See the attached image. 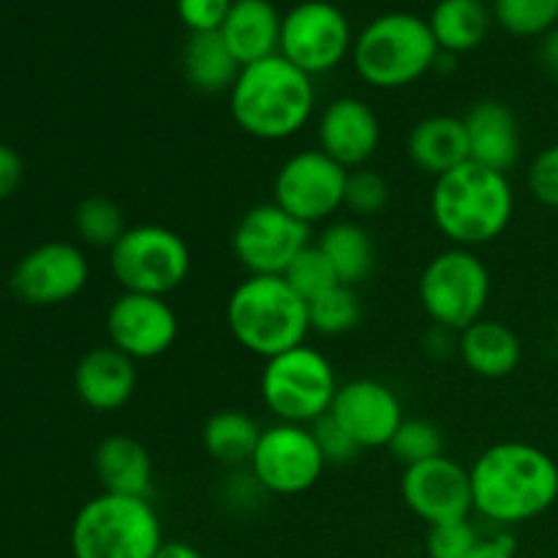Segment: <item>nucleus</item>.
Masks as SVG:
<instances>
[{"label": "nucleus", "mask_w": 558, "mask_h": 558, "mask_svg": "<svg viewBox=\"0 0 558 558\" xmlns=\"http://www.w3.org/2000/svg\"><path fill=\"white\" fill-rule=\"evenodd\" d=\"M466 558H518V543L512 534L499 532L483 537L477 543V548L472 550Z\"/></svg>", "instance_id": "ea45409f"}, {"label": "nucleus", "mask_w": 558, "mask_h": 558, "mask_svg": "<svg viewBox=\"0 0 558 558\" xmlns=\"http://www.w3.org/2000/svg\"><path fill=\"white\" fill-rule=\"evenodd\" d=\"M227 327L245 352L262 360L303 347L308 303L281 276H248L227 300Z\"/></svg>", "instance_id": "20e7f679"}, {"label": "nucleus", "mask_w": 558, "mask_h": 558, "mask_svg": "<svg viewBox=\"0 0 558 558\" xmlns=\"http://www.w3.org/2000/svg\"><path fill=\"white\" fill-rule=\"evenodd\" d=\"M234 0H178V16L189 33L221 31Z\"/></svg>", "instance_id": "4c0bfd02"}, {"label": "nucleus", "mask_w": 558, "mask_h": 558, "mask_svg": "<svg viewBox=\"0 0 558 558\" xmlns=\"http://www.w3.org/2000/svg\"><path fill=\"white\" fill-rule=\"evenodd\" d=\"M439 54L428 20L409 11H390L371 20L354 36L352 65L365 85L398 90L434 71Z\"/></svg>", "instance_id": "39448f33"}, {"label": "nucleus", "mask_w": 558, "mask_h": 558, "mask_svg": "<svg viewBox=\"0 0 558 558\" xmlns=\"http://www.w3.org/2000/svg\"><path fill=\"white\" fill-rule=\"evenodd\" d=\"M387 450L407 469L414 466V463L430 461L436 456H445V436H441L439 425L430 423V420L407 417L401 423V428L396 430L390 445H387Z\"/></svg>", "instance_id": "2f4dec72"}, {"label": "nucleus", "mask_w": 558, "mask_h": 558, "mask_svg": "<svg viewBox=\"0 0 558 558\" xmlns=\"http://www.w3.org/2000/svg\"><path fill=\"white\" fill-rule=\"evenodd\" d=\"M109 272L123 292L169 298L191 272V248L174 229L136 223L109 248Z\"/></svg>", "instance_id": "6e6552de"}, {"label": "nucleus", "mask_w": 558, "mask_h": 558, "mask_svg": "<svg viewBox=\"0 0 558 558\" xmlns=\"http://www.w3.org/2000/svg\"><path fill=\"white\" fill-rule=\"evenodd\" d=\"M349 169L332 161L319 147H308L278 167L272 180V202L305 227L330 221L343 207Z\"/></svg>", "instance_id": "9b49d317"}, {"label": "nucleus", "mask_w": 558, "mask_h": 558, "mask_svg": "<svg viewBox=\"0 0 558 558\" xmlns=\"http://www.w3.org/2000/svg\"><path fill=\"white\" fill-rule=\"evenodd\" d=\"M417 292L430 325L463 332L485 316L490 270L472 248L452 245L425 265Z\"/></svg>", "instance_id": "1a4fd4ad"}, {"label": "nucleus", "mask_w": 558, "mask_h": 558, "mask_svg": "<svg viewBox=\"0 0 558 558\" xmlns=\"http://www.w3.org/2000/svg\"><path fill=\"white\" fill-rule=\"evenodd\" d=\"M494 11L485 0H439L428 16L436 44L447 54H463L485 41Z\"/></svg>", "instance_id": "a878e982"}, {"label": "nucleus", "mask_w": 558, "mask_h": 558, "mask_svg": "<svg viewBox=\"0 0 558 558\" xmlns=\"http://www.w3.org/2000/svg\"><path fill=\"white\" fill-rule=\"evenodd\" d=\"M180 69H183L185 82L194 90L216 96V93H229L238 82L240 69L238 58L221 33H189L183 44V54H180Z\"/></svg>", "instance_id": "393cba45"}, {"label": "nucleus", "mask_w": 558, "mask_h": 558, "mask_svg": "<svg viewBox=\"0 0 558 558\" xmlns=\"http://www.w3.org/2000/svg\"><path fill=\"white\" fill-rule=\"evenodd\" d=\"M515 213V191L507 174L466 161L441 174L430 189V218L458 248H480L507 232Z\"/></svg>", "instance_id": "7ed1b4c3"}, {"label": "nucleus", "mask_w": 558, "mask_h": 558, "mask_svg": "<svg viewBox=\"0 0 558 558\" xmlns=\"http://www.w3.org/2000/svg\"><path fill=\"white\" fill-rule=\"evenodd\" d=\"M311 430H314L316 441H319V450H322V456H325L327 466H330V463H336V466L352 463L354 458L363 452L360 450L357 441H354L352 436H349L347 430H343L341 425L330 417V414H325L322 420H316V423L311 425Z\"/></svg>", "instance_id": "e433bc0d"}, {"label": "nucleus", "mask_w": 558, "mask_h": 558, "mask_svg": "<svg viewBox=\"0 0 558 558\" xmlns=\"http://www.w3.org/2000/svg\"><path fill=\"white\" fill-rule=\"evenodd\" d=\"M90 281V262L74 243L52 240L27 251L14 265L9 287L16 300L36 308L63 305L74 300Z\"/></svg>", "instance_id": "4468645a"}, {"label": "nucleus", "mask_w": 558, "mask_h": 558, "mask_svg": "<svg viewBox=\"0 0 558 558\" xmlns=\"http://www.w3.org/2000/svg\"><path fill=\"white\" fill-rule=\"evenodd\" d=\"M314 76L283 54L243 65L229 90V112L238 129L262 142H283L300 134L314 118Z\"/></svg>", "instance_id": "f03ea898"}, {"label": "nucleus", "mask_w": 558, "mask_h": 558, "mask_svg": "<svg viewBox=\"0 0 558 558\" xmlns=\"http://www.w3.org/2000/svg\"><path fill=\"white\" fill-rule=\"evenodd\" d=\"M136 363L114 347H96L82 354L74 368V390L93 412H118L136 392Z\"/></svg>", "instance_id": "aec40b11"}, {"label": "nucleus", "mask_w": 558, "mask_h": 558, "mask_svg": "<svg viewBox=\"0 0 558 558\" xmlns=\"http://www.w3.org/2000/svg\"><path fill=\"white\" fill-rule=\"evenodd\" d=\"M22 174H25V163H22L20 153L0 142V202L16 194Z\"/></svg>", "instance_id": "58836bf2"}, {"label": "nucleus", "mask_w": 558, "mask_h": 558, "mask_svg": "<svg viewBox=\"0 0 558 558\" xmlns=\"http://www.w3.org/2000/svg\"><path fill=\"white\" fill-rule=\"evenodd\" d=\"M463 125L469 136V161L501 174H510V169L518 167L523 134L512 107L496 98H483L463 114Z\"/></svg>", "instance_id": "6ab92c4d"}, {"label": "nucleus", "mask_w": 558, "mask_h": 558, "mask_svg": "<svg viewBox=\"0 0 558 558\" xmlns=\"http://www.w3.org/2000/svg\"><path fill=\"white\" fill-rule=\"evenodd\" d=\"M390 183L381 172L371 167L352 169L347 178V196H343V207L360 218L379 216L387 205H390Z\"/></svg>", "instance_id": "72a5a7b5"}, {"label": "nucleus", "mask_w": 558, "mask_h": 558, "mask_svg": "<svg viewBox=\"0 0 558 558\" xmlns=\"http://www.w3.org/2000/svg\"><path fill=\"white\" fill-rule=\"evenodd\" d=\"M539 60L550 74L558 76V25L539 38Z\"/></svg>", "instance_id": "a19ab883"}, {"label": "nucleus", "mask_w": 558, "mask_h": 558, "mask_svg": "<svg viewBox=\"0 0 558 558\" xmlns=\"http://www.w3.org/2000/svg\"><path fill=\"white\" fill-rule=\"evenodd\" d=\"M338 278L347 287H357L374 272L376 245L368 229L357 221H330L316 240Z\"/></svg>", "instance_id": "bb28decb"}, {"label": "nucleus", "mask_w": 558, "mask_h": 558, "mask_svg": "<svg viewBox=\"0 0 558 558\" xmlns=\"http://www.w3.org/2000/svg\"><path fill=\"white\" fill-rule=\"evenodd\" d=\"M407 156L420 172L430 178L452 172L469 161V136L463 118L456 114H428L409 131Z\"/></svg>", "instance_id": "b1692460"}, {"label": "nucleus", "mask_w": 558, "mask_h": 558, "mask_svg": "<svg viewBox=\"0 0 558 558\" xmlns=\"http://www.w3.org/2000/svg\"><path fill=\"white\" fill-rule=\"evenodd\" d=\"M109 347L123 352L134 363L156 360L174 347L180 332L178 314L167 298L120 292L107 311Z\"/></svg>", "instance_id": "2eb2a0df"}, {"label": "nucleus", "mask_w": 558, "mask_h": 558, "mask_svg": "<svg viewBox=\"0 0 558 558\" xmlns=\"http://www.w3.org/2000/svg\"><path fill=\"white\" fill-rule=\"evenodd\" d=\"M248 469L265 494L300 496L319 483L327 461L311 425L276 423L262 430Z\"/></svg>", "instance_id": "f8f14e48"}, {"label": "nucleus", "mask_w": 558, "mask_h": 558, "mask_svg": "<svg viewBox=\"0 0 558 558\" xmlns=\"http://www.w3.org/2000/svg\"><path fill=\"white\" fill-rule=\"evenodd\" d=\"M319 150L343 169H360L376 156L381 142V123L368 101L357 96L332 98L316 120Z\"/></svg>", "instance_id": "a211bd4d"}, {"label": "nucleus", "mask_w": 558, "mask_h": 558, "mask_svg": "<svg viewBox=\"0 0 558 558\" xmlns=\"http://www.w3.org/2000/svg\"><path fill=\"white\" fill-rule=\"evenodd\" d=\"M352 25L336 3L303 0L283 14L278 54L308 76L338 69L352 54Z\"/></svg>", "instance_id": "9d476101"}, {"label": "nucleus", "mask_w": 558, "mask_h": 558, "mask_svg": "<svg viewBox=\"0 0 558 558\" xmlns=\"http://www.w3.org/2000/svg\"><path fill=\"white\" fill-rule=\"evenodd\" d=\"M311 245V227L276 202L248 207L232 229V254L248 276H283L294 256Z\"/></svg>", "instance_id": "ddd939ff"}, {"label": "nucleus", "mask_w": 558, "mask_h": 558, "mask_svg": "<svg viewBox=\"0 0 558 558\" xmlns=\"http://www.w3.org/2000/svg\"><path fill=\"white\" fill-rule=\"evenodd\" d=\"M526 189L539 205L558 210V145H548L526 169Z\"/></svg>", "instance_id": "c9c22d12"}, {"label": "nucleus", "mask_w": 558, "mask_h": 558, "mask_svg": "<svg viewBox=\"0 0 558 558\" xmlns=\"http://www.w3.org/2000/svg\"><path fill=\"white\" fill-rule=\"evenodd\" d=\"M480 532L472 523V518H461V521H447L428 526V537H425V550L428 558H466L477 548Z\"/></svg>", "instance_id": "f704fd0d"}, {"label": "nucleus", "mask_w": 558, "mask_h": 558, "mask_svg": "<svg viewBox=\"0 0 558 558\" xmlns=\"http://www.w3.org/2000/svg\"><path fill=\"white\" fill-rule=\"evenodd\" d=\"M153 558H205L194 545L183 543V539H163V545L158 548V554Z\"/></svg>", "instance_id": "79ce46f5"}, {"label": "nucleus", "mask_w": 558, "mask_h": 558, "mask_svg": "<svg viewBox=\"0 0 558 558\" xmlns=\"http://www.w3.org/2000/svg\"><path fill=\"white\" fill-rule=\"evenodd\" d=\"M74 232L90 248H112L125 232H129V221H125L123 207L109 196H87L76 205L74 210Z\"/></svg>", "instance_id": "c85d7f7f"}, {"label": "nucleus", "mask_w": 558, "mask_h": 558, "mask_svg": "<svg viewBox=\"0 0 558 558\" xmlns=\"http://www.w3.org/2000/svg\"><path fill=\"white\" fill-rule=\"evenodd\" d=\"M281 278H287L289 287H292L294 292L305 300V303L314 298H319L322 292H327V289H332L341 283L336 267L330 265V259L325 256V251H322L316 243H311L308 248L300 251V254L294 256L292 265H289V270L283 272Z\"/></svg>", "instance_id": "473e14b6"}, {"label": "nucleus", "mask_w": 558, "mask_h": 558, "mask_svg": "<svg viewBox=\"0 0 558 558\" xmlns=\"http://www.w3.org/2000/svg\"><path fill=\"white\" fill-rule=\"evenodd\" d=\"M163 545L161 518L150 499L98 494L71 523L74 558H153Z\"/></svg>", "instance_id": "423d86ee"}, {"label": "nucleus", "mask_w": 558, "mask_h": 558, "mask_svg": "<svg viewBox=\"0 0 558 558\" xmlns=\"http://www.w3.org/2000/svg\"><path fill=\"white\" fill-rule=\"evenodd\" d=\"M93 472L104 494L150 499L153 458L134 436L112 434L98 441L93 452Z\"/></svg>", "instance_id": "412c9836"}, {"label": "nucleus", "mask_w": 558, "mask_h": 558, "mask_svg": "<svg viewBox=\"0 0 558 558\" xmlns=\"http://www.w3.org/2000/svg\"><path fill=\"white\" fill-rule=\"evenodd\" d=\"M338 387L330 357L305 343L265 360L259 374L262 403L276 423L314 425L330 414Z\"/></svg>", "instance_id": "0eeeda50"}, {"label": "nucleus", "mask_w": 558, "mask_h": 558, "mask_svg": "<svg viewBox=\"0 0 558 558\" xmlns=\"http://www.w3.org/2000/svg\"><path fill=\"white\" fill-rule=\"evenodd\" d=\"M281 22L270 0H234L221 25V38L240 65L259 63L281 49Z\"/></svg>", "instance_id": "4be33fe9"}, {"label": "nucleus", "mask_w": 558, "mask_h": 558, "mask_svg": "<svg viewBox=\"0 0 558 558\" xmlns=\"http://www.w3.org/2000/svg\"><path fill=\"white\" fill-rule=\"evenodd\" d=\"M490 11L518 38H543L558 25V0H490Z\"/></svg>", "instance_id": "7c9ffc66"}, {"label": "nucleus", "mask_w": 558, "mask_h": 558, "mask_svg": "<svg viewBox=\"0 0 558 558\" xmlns=\"http://www.w3.org/2000/svg\"><path fill=\"white\" fill-rule=\"evenodd\" d=\"M474 512L496 526L545 515L558 501V463L529 441H496L469 466Z\"/></svg>", "instance_id": "f257e3e1"}, {"label": "nucleus", "mask_w": 558, "mask_h": 558, "mask_svg": "<svg viewBox=\"0 0 558 558\" xmlns=\"http://www.w3.org/2000/svg\"><path fill=\"white\" fill-rule=\"evenodd\" d=\"M259 423L243 409H221L202 428V447L221 466H248L262 436Z\"/></svg>", "instance_id": "cd10ccee"}, {"label": "nucleus", "mask_w": 558, "mask_h": 558, "mask_svg": "<svg viewBox=\"0 0 558 558\" xmlns=\"http://www.w3.org/2000/svg\"><path fill=\"white\" fill-rule=\"evenodd\" d=\"M554 336H556V347H558V316H556V325H554Z\"/></svg>", "instance_id": "37998d69"}, {"label": "nucleus", "mask_w": 558, "mask_h": 558, "mask_svg": "<svg viewBox=\"0 0 558 558\" xmlns=\"http://www.w3.org/2000/svg\"><path fill=\"white\" fill-rule=\"evenodd\" d=\"M330 417L352 436L360 450L387 447L401 428L403 407L390 385L379 379H349L338 387Z\"/></svg>", "instance_id": "f3484780"}, {"label": "nucleus", "mask_w": 558, "mask_h": 558, "mask_svg": "<svg viewBox=\"0 0 558 558\" xmlns=\"http://www.w3.org/2000/svg\"><path fill=\"white\" fill-rule=\"evenodd\" d=\"M458 357L480 379H507L523 360V343L510 325L480 319L458 332Z\"/></svg>", "instance_id": "5701e85b"}, {"label": "nucleus", "mask_w": 558, "mask_h": 558, "mask_svg": "<svg viewBox=\"0 0 558 558\" xmlns=\"http://www.w3.org/2000/svg\"><path fill=\"white\" fill-rule=\"evenodd\" d=\"M401 499L428 526L472 518V472L450 456L403 469Z\"/></svg>", "instance_id": "dca6fc26"}, {"label": "nucleus", "mask_w": 558, "mask_h": 558, "mask_svg": "<svg viewBox=\"0 0 558 558\" xmlns=\"http://www.w3.org/2000/svg\"><path fill=\"white\" fill-rule=\"evenodd\" d=\"M363 319V303H360L354 287L338 283V287L327 289L319 298L308 300V325L311 332L319 336L338 338L352 332Z\"/></svg>", "instance_id": "c756f323"}]
</instances>
